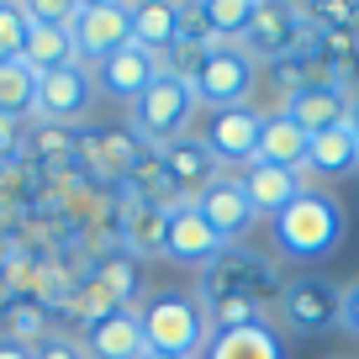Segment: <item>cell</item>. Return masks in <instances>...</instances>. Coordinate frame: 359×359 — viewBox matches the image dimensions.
<instances>
[{"mask_svg": "<svg viewBox=\"0 0 359 359\" xmlns=\"http://www.w3.org/2000/svg\"><path fill=\"white\" fill-rule=\"evenodd\" d=\"M280 291H285V280L264 254H254V248H243V243H227L206 269H196L191 296L201 302L212 333H238V327L275 323V317H269V302H280Z\"/></svg>", "mask_w": 359, "mask_h": 359, "instance_id": "obj_1", "label": "cell"}, {"mask_svg": "<svg viewBox=\"0 0 359 359\" xmlns=\"http://www.w3.org/2000/svg\"><path fill=\"white\" fill-rule=\"evenodd\" d=\"M269 238H275L280 259L317 264V259H327L338 243H344V206H338L327 191L306 185V191L296 196L275 222H269Z\"/></svg>", "mask_w": 359, "mask_h": 359, "instance_id": "obj_2", "label": "cell"}, {"mask_svg": "<svg viewBox=\"0 0 359 359\" xmlns=\"http://www.w3.org/2000/svg\"><path fill=\"white\" fill-rule=\"evenodd\" d=\"M137 327H143V344L154 354H169V359H201L206 338V312L196 296L185 291H154L137 302Z\"/></svg>", "mask_w": 359, "mask_h": 359, "instance_id": "obj_3", "label": "cell"}, {"mask_svg": "<svg viewBox=\"0 0 359 359\" xmlns=\"http://www.w3.org/2000/svg\"><path fill=\"white\" fill-rule=\"evenodd\" d=\"M196 111H201V101H196L191 79L158 74L154 85L127 106V127L137 133V143H143V148H154V154H158V148H169L175 137L191 133V116Z\"/></svg>", "mask_w": 359, "mask_h": 359, "instance_id": "obj_4", "label": "cell"}, {"mask_svg": "<svg viewBox=\"0 0 359 359\" xmlns=\"http://www.w3.org/2000/svg\"><path fill=\"white\" fill-rule=\"evenodd\" d=\"M312 16H306V6H285V0H259L254 11V27H248L243 37V53L254 58V64H285V58L306 53V43H312Z\"/></svg>", "mask_w": 359, "mask_h": 359, "instance_id": "obj_5", "label": "cell"}, {"mask_svg": "<svg viewBox=\"0 0 359 359\" xmlns=\"http://www.w3.org/2000/svg\"><path fill=\"white\" fill-rule=\"evenodd\" d=\"M275 323H285L302 338L344 327V285L327 280V275H296V280H285L280 302H275Z\"/></svg>", "mask_w": 359, "mask_h": 359, "instance_id": "obj_6", "label": "cell"}, {"mask_svg": "<svg viewBox=\"0 0 359 359\" xmlns=\"http://www.w3.org/2000/svg\"><path fill=\"white\" fill-rule=\"evenodd\" d=\"M254 85H259V64L243 53V48H227V43H212L206 58H201V69L191 74V90H196V101H201L206 111L248 106Z\"/></svg>", "mask_w": 359, "mask_h": 359, "instance_id": "obj_7", "label": "cell"}, {"mask_svg": "<svg viewBox=\"0 0 359 359\" xmlns=\"http://www.w3.org/2000/svg\"><path fill=\"white\" fill-rule=\"evenodd\" d=\"M69 37H74V58L79 64H101L116 48L133 43V6L122 0H79L74 22H69Z\"/></svg>", "mask_w": 359, "mask_h": 359, "instance_id": "obj_8", "label": "cell"}, {"mask_svg": "<svg viewBox=\"0 0 359 359\" xmlns=\"http://www.w3.org/2000/svg\"><path fill=\"white\" fill-rule=\"evenodd\" d=\"M143 154H148V148L137 143V133H133L127 122H116V127L79 133V158H74V164L85 169L101 191H122L127 175H133V164H137Z\"/></svg>", "mask_w": 359, "mask_h": 359, "instance_id": "obj_9", "label": "cell"}, {"mask_svg": "<svg viewBox=\"0 0 359 359\" xmlns=\"http://www.w3.org/2000/svg\"><path fill=\"white\" fill-rule=\"evenodd\" d=\"M95 101V74L85 64H64L37 74V111L32 122H58V127H79V116Z\"/></svg>", "mask_w": 359, "mask_h": 359, "instance_id": "obj_10", "label": "cell"}, {"mask_svg": "<svg viewBox=\"0 0 359 359\" xmlns=\"http://www.w3.org/2000/svg\"><path fill=\"white\" fill-rule=\"evenodd\" d=\"M259 133H264V111L254 106H227V111H212L206 122V148L217 154V164L233 175V169H248L259 158Z\"/></svg>", "mask_w": 359, "mask_h": 359, "instance_id": "obj_11", "label": "cell"}, {"mask_svg": "<svg viewBox=\"0 0 359 359\" xmlns=\"http://www.w3.org/2000/svg\"><path fill=\"white\" fill-rule=\"evenodd\" d=\"M158 154H164V169H169V180H175V191H180V201H185V206H196V201L217 185V180L227 175V169L217 164V154L206 148L201 133L175 137V143L158 148Z\"/></svg>", "mask_w": 359, "mask_h": 359, "instance_id": "obj_12", "label": "cell"}, {"mask_svg": "<svg viewBox=\"0 0 359 359\" xmlns=\"http://www.w3.org/2000/svg\"><path fill=\"white\" fill-rule=\"evenodd\" d=\"M158 74H169V64H164L158 53H148V48H137V43L116 48L111 58H101V64H95V85H101L111 101H127V106H133Z\"/></svg>", "mask_w": 359, "mask_h": 359, "instance_id": "obj_13", "label": "cell"}, {"mask_svg": "<svg viewBox=\"0 0 359 359\" xmlns=\"http://www.w3.org/2000/svg\"><path fill=\"white\" fill-rule=\"evenodd\" d=\"M196 212L206 217V227H212L222 243H238V238L254 233V222H259V212H254V201H248V191H243V180H238V175L217 180L212 191L196 201Z\"/></svg>", "mask_w": 359, "mask_h": 359, "instance_id": "obj_14", "label": "cell"}, {"mask_svg": "<svg viewBox=\"0 0 359 359\" xmlns=\"http://www.w3.org/2000/svg\"><path fill=\"white\" fill-rule=\"evenodd\" d=\"M222 248H227V243L206 227V217L196 212V206H175V212H169L164 259H175V264H185V269H206Z\"/></svg>", "mask_w": 359, "mask_h": 359, "instance_id": "obj_15", "label": "cell"}, {"mask_svg": "<svg viewBox=\"0 0 359 359\" xmlns=\"http://www.w3.org/2000/svg\"><path fill=\"white\" fill-rule=\"evenodd\" d=\"M280 111L291 116L306 137L333 133V127L348 122V90L333 85V79H323V85H306V90H296L291 101H280Z\"/></svg>", "mask_w": 359, "mask_h": 359, "instance_id": "obj_16", "label": "cell"}, {"mask_svg": "<svg viewBox=\"0 0 359 359\" xmlns=\"http://www.w3.org/2000/svg\"><path fill=\"white\" fill-rule=\"evenodd\" d=\"M238 180H243L254 212L269 217V222H275V217H280L285 206L306 191V175H302V169H275V164H248V169H238Z\"/></svg>", "mask_w": 359, "mask_h": 359, "instance_id": "obj_17", "label": "cell"}, {"mask_svg": "<svg viewBox=\"0 0 359 359\" xmlns=\"http://www.w3.org/2000/svg\"><path fill=\"white\" fill-rule=\"evenodd\" d=\"M90 280H101L106 291L127 306V312H137V302H143V259L127 254L122 243L90 248Z\"/></svg>", "mask_w": 359, "mask_h": 359, "instance_id": "obj_18", "label": "cell"}, {"mask_svg": "<svg viewBox=\"0 0 359 359\" xmlns=\"http://www.w3.org/2000/svg\"><path fill=\"white\" fill-rule=\"evenodd\" d=\"M302 175H317V180H348V175H359V137L348 133V122L333 127V133L306 137Z\"/></svg>", "mask_w": 359, "mask_h": 359, "instance_id": "obj_19", "label": "cell"}, {"mask_svg": "<svg viewBox=\"0 0 359 359\" xmlns=\"http://www.w3.org/2000/svg\"><path fill=\"white\" fill-rule=\"evenodd\" d=\"M79 348H85L90 359H143L148 354L137 312H116V317H106V323L85 327V333H79Z\"/></svg>", "mask_w": 359, "mask_h": 359, "instance_id": "obj_20", "label": "cell"}, {"mask_svg": "<svg viewBox=\"0 0 359 359\" xmlns=\"http://www.w3.org/2000/svg\"><path fill=\"white\" fill-rule=\"evenodd\" d=\"M116 201H122V248L137 259H158L164 254V233H169V212H158L148 201H133L122 191H116Z\"/></svg>", "mask_w": 359, "mask_h": 359, "instance_id": "obj_21", "label": "cell"}, {"mask_svg": "<svg viewBox=\"0 0 359 359\" xmlns=\"http://www.w3.org/2000/svg\"><path fill=\"white\" fill-rule=\"evenodd\" d=\"M201 359H285V338L275 323L264 327H238V333H212Z\"/></svg>", "mask_w": 359, "mask_h": 359, "instance_id": "obj_22", "label": "cell"}, {"mask_svg": "<svg viewBox=\"0 0 359 359\" xmlns=\"http://www.w3.org/2000/svg\"><path fill=\"white\" fill-rule=\"evenodd\" d=\"M306 58L323 69L333 85H359V32H323L317 27L312 43H306Z\"/></svg>", "mask_w": 359, "mask_h": 359, "instance_id": "obj_23", "label": "cell"}, {"mask_svg": "<svg viewBox=\"0 0 359 359\" xmlns=\"http://www.w3.org/2000/svg\"><path fill=\"white\" fill-rule=\"evenodd\" d=\"M133 43L169 58V48L180 43V6L175 0H137L133 6Z\"/></svg>", "mask_w": 359, "mask_h": 359, "instance_id": "obj_24", "label": "cell"}, {"mask_svg": "<svg viewBox=\"0 0 359 359\" xmlns=\"http://www.w3.org/2000/svg\"><path fill=\"white\" fill-rule=\"evenodd\" d=\"M254 164L302 169V164H306V133H302L285 111H269V116H264V133H259V158H254Z\"/></svg>", "mask_w": 359, "mask_h": 359, "instance_id": "obj_25", "label": "cell"}, {"mask_svg": "<svg viewBox=\"0 0 359 359\" xmlns=\"http://www.w3.org/2000/svg\"><path fill=\"white\" fill-rule=\"evenodd\" d=\"M0 317H6V338H16V344H27V348L53 338V312H48L32 291L6 296V302H0Z\"/></svg>", "mask_w": 359, "mask_h": 359, "instance_id": "obj_26", "label": "cell"}, {"mask_svg": "<svg viewBox=\"0 0 359 359\" xmlns=\"http://www.w3.org/2000/svg\"><path fill=\"white\" fill-rule=\"evenodd\" d=\"M22 64L37 69V74H48V69H64V64H79L69 27H32V22H27V53H22Z\"/></svg>", "mask_w": 359, "mask_h": 359, "instance_id": "obj_27", "label": "cell"}, {"mask_svg": "<svg viewBox=\"0 0 359 359\" xmlns=\"http://www.w3.org/2000/svg\"><path fill=\"white\" fill-rule=\"evenodd\" d=\"M32 111H37V69H27L22 58L0 64V116L32 122Z\"/></svg>", "mask_w": 359, "mask_h": 359, "instance_id": "obj_28", "label": "cell"}, {"mask_svg": "<svg viewBox=\"0 0 359 359\" xmlns=\"http://www.w3.org/2000/svg\"><path fill=\"white\" fill-rule=\"evenodd\" d=\"M259 0H206V16H212V43L243 48L248 27H254Z\"/></svg>", "mask_w": 359, "mask_h": 359, "instance_id": "obj_29", "label": "cell"}, {"mask_svg": "<svg viewBox=\"0 0 359 359\" xmlns=\"http://www.w3.org/2000/svg\"><path fill=\"white\" fill-rule=\"evenodd\" d=\"M264 74L275 79V90H280V101H291L296 90H306V85H323V79H327V74H323V69H317V64H312L306 53L285 58V64H269Z\"/></svg>", "mask_w": 359, "mask_h": 359, "instance_id": "obj_30", "label": "cell"}, {"mask_svg": "<svg viewBox=\"0 0 359 359\" xmlns=\"http://www.w3.org/2000/svg\"><path fill=\"white\" fill-rule=\"evenodd\" d=\"M27 53V11L0 0V64H16Z\"/></svg>", "mask_w": 359, "mask_h": 359, "instance_id": "obj_31", "label": "cell"}, {"mask_svg": "<svg viewBox=\"0 0 359 359\" xmlns=\"http://www.w3.org/2000/svg\"><path fill=\"white\" fill-rule=\"evenodd\" d=\"M306 16H312V27H323V32H359V6L354 0H312Z\"/></svg>", "mask_w": 359, "mask_h": 359, "instance_id": "obj_32", "label": "cell"}, {"mask_svg": "<svg viewBox=\"0 0 359 359\" xmlns=\"http://www.w3.org/2000/svg\"><path fill=\"white\" fill-rule=\"evenodd\" d=\"M22 11H27L32 27H69L74 11H79V0H74V6H69V0H27Z\"/></svg>", "mask_w": 359, "mask_h": 359, "instance_id": "obj_33", "label": "cell"}, {"mask_svg": "<svg viewBox=\"0 0 359 359\" xmlns=\"http://www.w3.org/2000/svg\"><path fill=\"white\" fill-rule=\"evenodd\" d=\"M11 158H27V122L0 116V164H11Z\"/></svg>", "mask_w": 359, "mask_h": 359, "instance_id": "obj_34", "label": "cell"}, {"mask_svg": "<svg viewBox=\"0 0 359 359\" xmlns=\"http://www.w3.org/2000/svg\"><path fill=\"white\" fill-rule=\"evenodd\" d=\"M37 359H90L85 348L74 344V338H64V333H53L48 344H37Z\"/></svg>", "mask_w": 359, "mask_h": 359, "instance_id": "obj_35", "label": "cell"}, {"mask_svg": "<svg viewBox=\"0 0 359 359\" xmlns=\"http://www.w3.org/2000/svg\"><path fill=\"white\" fill-rule=\"evenodd\" d=\"M344 327L359 333V280H348V291H344Z\"/></svg>", "mask_w": 359, "mask_h": 359, "instance_id": "obj_36", "label": "cell"}, {"mask_svg": "<svg viewBox=\"0 0 359 359\" xmlns=\"http://www.w3.org/2000/svg\"><path fill=\"white\" fill-rule=\"evenodd\" d=\"M0 359H37V348H27V344H16V338L0 333Z\"/></svg>", "mask_w": 359, "mask_h": 359, "instance_id": "obj_37", "label": "cell"}, {"mask_svg": "<svg viewBox=\"0 0 359 359\" xmlns=\"http://www.w3.org/2000/svg\"><path fill=\"white\" fill-rule=\"evenodd\" d=\"M348 133L359 137V90H354V95H348Z\"/></svg>", "mask_w": 359, "mask_h": 359, "instance_id": "obj_38", "label": "cell"}, {"mask_svg": "<svg viewBox=\"0 0 359 359\" xmlns=\"http://www.w3.org/2000/svg\"><path fill=\"white\" fill-rule=\"evenodd\" d=\"M143 359H169V354H154V348H148V354H143Z\"/></svg>", "mask_w": 359, "mask_h": 359, "instance_id": "obj_39", "label": "cell"}, {"mask_svg": "<svg viewBox=\"0 0 359 359\" xmlns=\"http://www.w3.org/2000/svg\"><path fill=\"white\" fill-rule=\"evenodd\" d=\"M354 6H359V0H354Z\"/></svg>", "mask_w": 359, "mask_h": 359, "instance_id": "obj_40", "label": "cell"}]
</instances>
